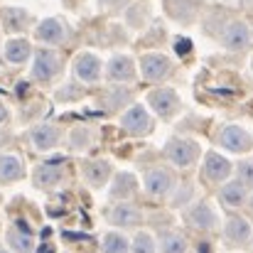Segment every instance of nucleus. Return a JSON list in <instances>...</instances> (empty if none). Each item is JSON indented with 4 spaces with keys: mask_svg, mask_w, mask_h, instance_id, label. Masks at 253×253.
Instances as JSON below:
<instances>
[{
    "mask_svg": "<svg viewBox=\"0 0 253 253\" xmlns=\"http://www.w3.org/2000/svg\"><path fill=\"white\" fill-rule=\"evenodd\" d=\"M219 140H221V145H224L226 150H231V153H246V150H251V145H253L251 135H249L244 128H239V126L224 128Z\"/></svg>",
    "mask_w": 253,
    "mask_h": 253,
    "instance_id": "obj_9",
    "label": "nucleus"
},
{
    "mask_svg": "<svg viewBox=\"0 0 253 253\" xmlns=\"http://www.w3.org/2000/svg\"><path fill=\"white\" fill-rule=\"evenodd\" d=\"M140 72L148 82H165L169 77V72H172V62L165 54L153 52V54H145L140 59Z\"/></svg>",
    "mask_w": 253,
    "mask_h": 253,
    "instance_id": "obj_4",
    "label": "nucleus"
},
{
    "mask_svg": "<svg viewBox=\"0 0 253 253\" xmlns=\"http://www.w3.org/2000/svg\"><path fill=\"white\" fill-rule=\"evenodd\" d=\"M249 236H251V226H249L246 219L231 216V219L226 221V239H229L231 244H246Z\"/></svg>",
    "mask_w": 253,
    "mask_h": 253,
    "instance_id": "obj_21",
    "label": "nucleus"
},
{
    "mask_svg": "<svg viewBox=\"0 0 253 253\" xmlns=\"http://www.w3.org/2000/svg\"><path fill=\"white\" fill-rule=\"evenodd\" d=\"M165 7L168 12L182 25H189L197 15V7H199V0H165Z\"/></svg>",
    "mask_w": 253,
    "mask_h": 253,
    "instance_id": "obj_14",
    "label": "nucleus"
},
{
    "mask_svg": "<svg viewBox=\"0 0 253 253\" xmlns=\"http://www.w3.org/2000/svg\"><path fill=\"white\" fill-rule=\"evenodd\" d=\"M103 251L106 253H128V241H126V236L111 231V234L103 239Z\"/></svg>",
    "mask_w": 253,
    "mask_h": 253,
    "instance_id": "obj_26",
    "label": "nucleus"
},
{
    "mask_svg": "<svg viewBox=\"0 0 253 253\" xmlns=\"http://www.w3.org/2000/svg\"><path fill=\"white\" fill-rule=\"evenodd\" d=\"M145 15H148V5H145V2H140L138 7H133V10L128 12V25H130V27H143Z\"/></svg>",
    "mask_w": 253,
    "mask_h": 253,
    "instance_id": "obj_29",
    "label": "nucleus"
},
{
    "mask_svg": "<svg viewBox=\"0 0 253 253\" xmlns=\"http://www.w3.org/2000/svg\"><path fill=\"white\" fill-rule=\"evenodd\" d=\"M229 172H231L229 160H224V158L216 155V153H209V155H207V160H204V174H207V179L219 182V179H226Z\"/></svg>",
    "mask_w": 253,
    "mask_h": 253,
    "instance_id": "obj_17",
    "label": "nucleus"
},
{
    "mask_svg": "<svg viewBox=\"0 0 253 253\" xmlns=\"http://www.w3.org/2000/svg\"><path fill=\"white\" fill-rule=\"evenodd\" d=\"M106 77L108 82H130L135 77V64L130 57L126 54H116L108 64H106Z\"/></svg>",
    "mask_w": 253,
    "mask_h": 253,
    "instance_id": "obj_10",
    "label": "nucleus"
},
{
    "mask_svg": "<svg viewBox=\"0 0 253 253\" xmlns=\"http://www.w3.org/2000/svg\"><path fill=\"white\" fill-rule=\"evenodd\" d=\"M5 118H7V108H5V103L0 101V123H5Z\"/></svg>",
    "mask_w": 253,
    "mask_h": 253,
    "instance_id": "obj_32",
    "label": "nucleus"
},
{
    "mask_svg": "<svg viewBox=\"0 0 253 253\" xmlns=\"http://www.w3.org/2000/svg\"><path fill=\"white\" fill-rule=\"evenodd\" d=\"M106 219L111 224H116V226H135V224L143 221V214L135 207H130V204H118V207H113L106 214Z\"/></svg>",
    "mask_w": 253,
    "mask_h": 253,
    "instance_id": "obj_13",
    "label": "nucleus"
},
{
    "mask_svg": "<svg viewBox=\"0 0 253 253\" xmlns=\"http://www.w3.org/2000/svg\"><path fill=\"white\" fill-rule=\"evenodd\" d=\"M251 207H253V199H251Z\"/></svg>",
    "mask_w": 253,
    "mask_h": 253,
    "instance_id": "obj_34",
    "label": "nucleus"
},
{
    "mask_svg": "<svg viewBox=\"0 0 253 253\" xmlns=\"http://www.w3.org/2000/svg\"><path fill=\"white\" fill-rule=\"evenodd\" d=\"M25 174V165L17 155H0V182H15Z\"/></svg>",
    "mask_w": 253,
    "mask_h": 253,
    "instance_id": "obj_18",
    "label": "nucleus"
},
{
    "mask_svg": "<svg viewBox=\"0 0 253 253\" xmlns=\"http://www.w3.org/2000/svg\"><path fill=\"white\" fill-rule=\"evenodd\" d=\"M148 103L160 118H169L179 111V96L172 88H155L153 93H148Z\"/></svg>",
    "mask_w": 253,
    "mask_h": 253,
    "instance_id": "obj_5",
    "label": "nucleus"
},
{
    "mask_svg": "<svg viewBox=\"0 0 253 253\" xmlns=\"http://www.w3.org/2000/svg\"><path fill=\"white\" fill-rule=\"evenodd\" d=\"M239 174H241L244 184H253V160H244L239 165Z\"/></svg>",
    "mask_w": 253,
    "mask_h": 253,
    "instance_id": "obj_30",
    "label": "nucleus"
},
{
    "mask_svg": "<svg viewBox=\"0 0 253 253\" xmlns=\"http://www.w3.org/2000/svg\"><path fill=\"white\" fill-rule=\"evenodd\" d=\"M172 184H174V174L165 168H153L145 172V189L150 192V194H155V197H163V194H168L169 189H172Z\"/></svg>",
    "mask_w": 253,
    "mask_h": 253,
    "instance_id": "obj_8",
    "label": "nucleus"
},
{
    "mask_svg": "<svg viewBox=\"0 0 253 253\" xmlns=\"http://www.w3.org/2000/svg\"><path fill=\"white\" fill-rule=\"evenodd\" d=\"M74 74H77L82 82H86V84L96 82L98 74H101V59H98L96 54H91V52H82V54L74 59Z\"/></svg>",
    "mask_w": 253,
    "mask_h": 253,
    "instance_id": "obj_11",
    "label": "nucleus"
},
{
    "mask_svg": "<svg viewBox=\"0 0 253 253\" xmlns=\"http://www.w3.org/2000/svg\"><path fill=\"white\" fill-rule=\"evenodd\" d=\"M135 189H138L135 174H130V172H118L116 179H113V184H111V197H113V199H126V197H130Z\"/></svg>",
    "mask_w": 253,
    "mask_h": 253,
    "instance_id": "obj_20",
    "label": "nucleus"
},
{
    "mask_svg": "<svg viewBox=\"0 0 253 253\" xmlns=\"http://www.w3.org/2000/svg\"><path fill=\"white\" fill-rule=\"evenodd\" d=\"M30 54H32V49H30L27 40H10L5 44V59L10 64H22V62H27Z\"/></svg>",
    "mask_w": 253,
    "mask_h": 253,
    "instance_id": "obj_23",
    "label": "nucleus"
},
{
    "mask_svg": "<svg viewBox=\"0 0 253 253\" xmlns=\"http://www.w3.org/2000/svg\"><path fill=\"white\" fill-rule=\"evenodd\" d=\"M187 221H189L194 229H202V231H214L216 224H219L214 209H211L209 204H204V202L197 204V207H192V209L187 211Z\"/></svg>",
    "mask_w": 253,
    "mask_h": 253,
    "instance_id": "obj_12",
    "label": "nucleus"
},
{
    "mask_svg": "<svg viewBox=\"0 0 253 253\" xmlns=\"http://www.w3.org/2000/svg\"><path fill=\"white\" fill-rule=\"evenodd\" d=\"M37 40L44 44H64L69 40V27L59 17H47L37 25Z\"/></svg>",
    "mask_w": 253,
    "mask_h": 253,
    "instance_id": "obj_3",
    "label": "nucleus"
},
{
    "mask_svg": "<svg viewBox=\"0 0 253 253\" xmlns=\"http://www.w3.org/2000/svg\"><path fill=\"white\" fill-rule=\"evenodd\" d=\"M251 40H253L251 27H249L246 22H241V20L231 22V25L226 27V32H224V44H226L229 49H234V52L246 49V47L251 44Z\"/></svg>",
    "mask_w": 253,
    "mask_h": 253,
    "instance_id": "obj_7",
    "label": "nucleus"
},
{
    "mask_svg": "<svg viewBox=\"0 0 253 253\" xmlns=\"http://www.w3.org/2000/svg\"><path fill=\"white\" fill-rule=\"evenodd\" d=\"M59 179H62V165H57V163H44V165H40V168L35 169V177H32L35 187H40V189H49V187H54Z\"/></svg>",
    "mask_w": 253,
    "mask_h": 253,
    "instance_id": "obj_15",
    "label": "nucleus"
},
{
    "mask_svg": "<svg viewBox=\"0 0 253 253\" xmlns=\"http://www.w3.org/2000/svg\"><path fill=\"white\" fill-rule=\"evenodd\" d=\"M2 25L7 32H22L30 27V15L22 7H5L2 10Z\"/></svg>",
    "mask_w": 253,
    "mask_h": 253,
    "instance_id": "obj_19",
    "label": "nucleus"
},
{
    "mask_svg": "<svg viewBox=\"0 0 253 253\" xmlns=\"http://www.w3.org/2000/svg\"><path fill=\"white\" fill-rule=\"evenodd\" d=\"M108 172H111V168L106 160H91L84 165V177L91 187H101L108 179Z\"/></svg>",
    "mask_w": 253,
    "mask_h": 253,
    "instance_id": "obj_22",
    "label": "nucleus"
},
{
    "mask_svg": "<svg viewBox=\"0 0 253 253\" xmlns=\"http://www.w3.org/2000/svg\"><path fill=\"white\" fill-rule=\"evenodd\" d=\"M165 155L177 165V168H187L199 158V145L194 140H184V138H172L165 145Z\"/></svg>",
    "mask_w": 253,
    "mask_h": 253,
    "instance_id": "obj_2",
    "label": "nucleus"
},
{
    "mask_svg": "<svg viewBox=\"0 0 253 253\" xmlns=\"http://www.w3.org/2000/svg\"><path fill=\"white\" fill-rule=\"evenodd\" d=\"M187 251V239L182 234H168L163 239V253H184Z\"/></svg>",
    "mask_w": 253,
    "mask_h": 253,
    "instance_id": "obj_27",
    "label": "nucleus"
},
{
    "mask_svg": "<svg viewBox=\"0 0 253 253\" xmlns=\"http://www.w3.org/2000/svg\"><path fill=\"white\" fill-rule=\"evenodd\" d=\"M244 199H246V184L244 182H229L221 189V202L226 207H239V204H244Z\"/></svg>",
    "mask_w": 253,
    "mask_h": 253,
    "instance_id": "obj_24",
    "label": "nucleus"
},
{
    "mask_svg": "<svg viewBox=\"0 0 253 253\" xmlns=\"http://www.w3.org/2000/svg\"><path fill=\"white\" fill-rule=\"evenodd\" d=\"M133 253H155V241L148 234H138L133 239Z\"/></svg>",
    "mask_w": 253,
    "mask_h": 253,
    "instance_id": "obj_28",
    "label": "nucleus"
},
{
    "mask_svg": "<svg viewBox=\"0 0 253 253\" xmlns=\"http://www.w3.org/2000/svg\"><path fill=\"white\" fill-rule=\"evenodd\" d=\"M98 2H101L103 10H118V7H123L128 0H98Z\"/></svg>",
    "mask_w": 253,
    "mask_h": 253,
    "instance_id": "obj_31",
    "label": "nucleus"
},
{
    "mask_svg": "<svg viewBox=\"0 0 253 253\" xmlns=\"http://www.w3.org/2000/svg\"><path fill=\"white\" fill-rule=\"evenodd\" d=\"M7 244H10L17 253H32L35 251V241H32L30 231H17V226H15V231L7 234Z\"/></svg>",
    "mask_w": 253,
    "mask_h": 253,
    "instance_id": "obj_25",
    "label": "nucleus"
},
{
    "mask_svg": "<svg viewBox=\"0 0 253 253\" xmlns=\"http://www.w3.org/2000/svg\"><path fill=\"white\" fill-rule=\"evenodd\" d=\"M0 253H7V251H5V249H0Z\"/></svg>",
    "mask_w": 253,
    "mask_h": 253,
    "instance_id": "obj_33",
    "label": "nucleus"
},
{
    "mask_svg": "<svg viewBox=\"0 0 253 253\" xmlns=\"http://www.w3.org/2000/svg\"><path fill=\"white\" fill-rule=\"evenodd\" d=\"M62 69H64V59H62L57 52H52V49H37L35 64H32V77H35L37 82L47 84V82H52L54 77H59Z\"/></svg>",
    "mask_w": 253,
    "mask_h": 253,
    "instance_id": "obj_1",
    "label": "nucleus"
},
{
    "mask_svg": "<svg viewBox=\"0 0 253 253\" xmlns=\"http://www.w3.org/2000/svg\"><path fill=\"white\" fill-rule=\"evenodd\" d=\"M30 138H32V145L37 148V150H49V148H54L57 143H59V130L54 128V126H37V128H32V133H30Z\"/></svg>",
    "mask_w": 253,
    "mask_h": 253,
    "instance_id": "obj_16",
    "label": "nucleus"
},
{
    "mask_svg": "<svg viewBox=\"0 0 253 253\" xmlns=\"http://www.w3.org/2000/svg\"><path fill=\"white\" fill-rule=\"evenodd\" d=\"M121 126H123V130H128L130 135H145V133L150 130L153 121H150V113H148L143 106H130V108L123 113Z\"/></svg>",
    "mask_w": 253,
    "mask_h": 253,
    "instance_id": "obj_6",
    "label": "nucleus"
}]
</instances>
